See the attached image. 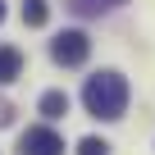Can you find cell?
I'll use <instances>...</instances> for the list:
<instances>
[{
  "label": "cell",
  "instance_id": "cell-8",
  "mask_svg": "<svg viewBox=\"0 0 155 155\" xmlns=\"http://www.w3.org/2000/svg\"><path fill=\"white\" fill-rule=\"evenodd\" d=\"M78 155H110V146L101 137H82V141H78Z\"/></svg>",
  "mask_w": 155,
  "mask_h": 155
},
{
  "label": "cell",
  "instance_id": "cell-9",
  "mask_svg": "<svg viewBox=\"0 0 155 155\" xmlns=\"http://www.w3.org/2000/svg\"><path fill=\"white\" fill-rule=\"evenodd\" d=\"M0 23H5V0H0Z\"/></svg>",
  "mask_w": 155,
  "mask_h": 155
},
{
  "label": "cell",
  "instance_id": "cell-3",
  "mask_svg": "<svg viewBox=\"0 0 155 155\" xmlns=\"http://www.w3.org/2000/svg\"><path fill=\"white\" fill-rule=\"evenodd\" d=\"M18 155H64V137L55 128H28L18 137Z\"/></svg>",
  "mask_w": 155,
  "mask_h": 155
},
{
  "label": "cell",
  "instance_id": "cell-2",
  "mask_svg": "<svg viewBox=\"0 0 155 155\" xmlns=\"http://www.w3.org/2000/svg\"><path fill=\"white\" fill-rule=\"evenodd\" d=\"M50 55H55V64L73 68V64H82V59L91 55V37L78 32V28H68V32H59V37L50 41Z\"/></svg>",
  "mask_w": 155,
  "mask_h": 155
},
{
  "label": "cell",
  "instance_id": "cell-5",
  "mask_svg": "<svg viewBox=\"0 0 155 155\" xmlns=\"http://www.w3.org/2000/svg\"><path fill=\"white\" fill-rule=\"evenodd\" d=\"M119 5H128V0H68V14L91 18V14H105V9H119Z\"/></svg>",
  "mask_w": 155,
  "mask_h": 155
},
{
  "label": "cell",
  "instance_id": "cell-6",
  "mask_svg": "<svg viewBox=\"0 0 155 155\" xmlns=\"http://www.w3.org/2000/svg\"><path fill=\"white\" fill-rule=\"evenodd\" d=\"M37 110H41L46 119H64V114H68V96H64V91H46Z\"/></svg>",
  "mask_w": 155,
  "mask_h": 155
},
{
  "label": "cell",
  "instance_id": "cell-7",
  "mask_svg": "<svg viewBox=\"0 0 155 155\" xmlns=\"http://www.w3.org/2000/svg\"><path fill=\"white\" fill-rule=\"evenodd\" d=\"M46 18H50V5H46V0H23V23L28 28H46Z\"/></svg>",
  "mask_w": 155,
  "mask_h": 155
},
{
  "label": "cell",
  "instance_id": "cell-4",
  "mask_svg": "<svg viewBox=\"0 0 155 155\" xmlns=\"http://www.w3.org/2000/svg\"><path fill=\"white\" fill-rule=\"evenodd\" d=\"M18 73H23V50L18 46H0V87L14 82Z\"/></svg>",
  "mask_w": 155,
  "mask_h": 155
},
{
  "label": "cell",
  "instance_id": "cell-1",
  "mask_svg": "<svg viewBox=\"0 0 155 155\" xmlns=\"http://www.w3.org/2000/svg\"><path fill=\"white\" fill-rule=\"evenodd\" d=\"M82 105L91 119H123L128 110V82H123V73H96L87 78V87H82Z\"/></svg>",
  "mask_w": 155,
  "mask_h": 155
}]
</instances>
